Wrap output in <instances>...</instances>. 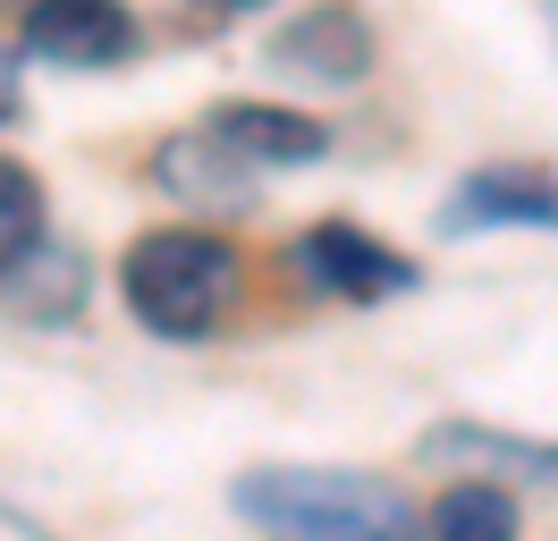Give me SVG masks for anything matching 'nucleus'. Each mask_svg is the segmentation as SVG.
I'll return each instance as SVG.
<instances>
[{"label":"nucleus","instance_id":"obj_4","mask_svg":"<svg viewBox=\"0 0 558 541\" xmlns=\"http://www.w3.org/2000/svg\"><path fill=\"white\" fill-rule=\"evenodd\" d=\"M153 187H161L170 203H186V212H220V220L254 212V161H245L211 119L153 144Z\"/></svg>","mask_w":558,"mask_h":541},{"label":"nucleus","instance_id":"obj_13","mask_svg":"<svg viewBox=\"0 0 558 541\" xmlns=\"http://www.w3.org/2000/svg\"><path fill=\"white\" fill-rule=\"evenodd\" d=\"M17 110H26V85H17V51L0 43V128H9Z\"/></svg>","mask_w":558,"mask_h":541},{"label":"nucleus","instance_id":"obj_2","mask_svg":"<svg viewBox=\"0 0 558 541\" xmlns=\"http://www.w3.org/2000/svg\"><path fill=\"white\" fill-rule=\"evenodd\" d=\"M229 500H238V516H245V525H263V533H314V541H339V533H364V541L415 533V500H407L398 482L339 473V466H263V473H245Z\"/></svg>","mask_w":558,"mask_h":541},{"label":"nucleus","instance_id":"obj_7","mask_svg":"<svg viewBox=\"0 0 558 541\" xmlns=\"http://www.w3.org/2000/svg\"><path fill=\"white\" fill-rule=\"evenodd\" d=\"M440 229L474 237V229H558V178L550 169H474L457 178V195L440 203Z\"/></svg>","mask_w":558,"mask_h":541},{"label":"nucleus","instance_id":"obj_8","mask_svg":"<svg viewBox=\"0 0 558 541\" xmlns=\"http://www.w3.org/2000/svg\"><path fill=\"white\" fill-rule=\"evenodd\" d=\"M85 254L76 245H51V237H35L26 254H9L0 263V313L9 322H35V330H60V322H76L85 313Z\"/></svg>","mask_w":558,"mask_h":541},{"label":"nucleus","instance_id":"obj_16","mask_svg":"<svg viewBox=\"0 0 558 541\" xmlns=\"http://www.w3.org/2000/svg\"><path fill=\"white\" fill-rule=\"evenodd\" d=\"M220 9H263V0H220Z\"/></svg>","mask_w":558,"mask_h":541},{"label":"nucleus","instance_id":"obj_9","mask_svg":"<svg viewBox=\"0 0 558 541\" xmlns=\"http://www.w3.org/2000/svg\"><path fill=\"white\" fill-rule=\"evenodd\" d=\"M423 466H474V473H517V482H558V440H517L490 423H432L415 448Z\"/></svg>","mask_w":558,"mask_h":541},{"label":"nucleus","instance_id":"obj_6","mask_svg":"<svg viewBox=\"0 0 558 541\" xmlns=\"http://www.w3.org/2000/svg\"><path fill=\"white\" fill-rule=\"evenodd\" d=\"M271 68L305 76V85H364V76H373V26L355 17L348 0L296 9V17L271 34Z\"/></svg>","mask_w":558,"mask_h":541},{"label":"nucleus","instance_id":"obj_11","mask_svg":"<svg viewBox=\"0 0 558 541\" xmlns=\"http://www.w3.org/2000/svg\"><path fill=\"white\" fill-rule=\"evenodd\" d=\"M423 525H432L440 541H508V533H517V500H508V482L465 473V482H449V491L432 500Z\"/></svg>","mask_w":558,"mask_h":541},{"label":"nucleus","instance_id":"obj_10","mask_svg":"<svg viewBox=\"0 0 558 541\" xmlns=\"http://www.w3.org/2000/svg\"><path fill=\"white\" fill-rule=\"evenodd\" d=\"M211 128L229 135L245 161H271V169H296V161H322V153H330V128L305 119V110H279V101H220Z\"/></svg>","mask_w":558,"mask_h":541},{"label":"nucleus","instance_id":"obj_3","mask_svg":"<svg viewBox=\"0 0 558 541\" xmlns=\"http://www.w3.org/2000/svg\"><path fill=\"white\" fill-rule=\"evenodd\" d=\"M288 263H296V279L314 297H348V304H381V297L415 288V263L398 245H381V237L348 229V220H314V229L288 245Z\"/></svg>","mask_w":558,"mask_h":541},{"label":"nucleus","instance_id":"obj_1","mask_svg":"<svg viewBox=\"0 0 558 541\" xmlns=\"http://www.w3.org/2000/svg\"><path fill=\"white\" fill-rule=\"evenodd\" d=\"M119 288L153 338H211L245 297V254L211 229H144L119 263Z\"/></svg>","mask_w":558,"mask_h":541},{"label":"nucleus","instance_id":"obj_15","mask_svg":"<svg viewBox=\"0 0 558 541\" xmlns=\"http://www.w3.org/2000/svg\"><path fill=\"white\" fill-rule=\"evenodd\" d=\"M542 17H550V43H558V0H542Z\"/></svg>","mask_w":558,"mask_h":541},{"label":"nucleus","instance_id":"obj_5","mask_svg":"<svg viewBox=\"0 0 558 541\" xmlns=\"http://www.w3.org/2000/svg\"><path fill=\"white\" fill-rule=\"evenodd\" d=\"M17 43L60 68H119L136 51V17L119 0H35L17 17Z\"/></svg>","mask_w":558,"mask_h":541},{"label":"nucleus","instance_id":"obj_12","mask_svg":"<svg viewBox=\"0 0 558 541\" xmlns=\"http://www.w3.org/2000/svg\"><path fill=\"white\" fill-rule=\"evenodd\" d=\"M35 237H43V187H35V169H9V161H0V263L26 254Z\"/></svg>","mask_w":558,"mask_h":541},{"label":"nucleus","instance_id":"obj_14","mask_svg":"<svg viewBox=\"0 0 558 541\" xmlns=\"http://www.w3.org/2000/svg\"><path fill=\"white\" fill-rule=\"evenodd\" d=\"M26 9H35V0H0V17H9V26H17V17H26Z\"/></svg>","mask_w":558,"mask_h":541}]
</instances>
